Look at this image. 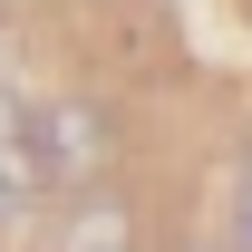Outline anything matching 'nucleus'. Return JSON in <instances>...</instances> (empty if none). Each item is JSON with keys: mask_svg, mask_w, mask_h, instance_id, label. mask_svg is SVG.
<instances>
[{"mask_svg": "<svg viewBox=\"0 0 252 252\" xmlns=\"http://www.w3.org/2000/svg\"><path fill=\"white\" fill-rule=\"evenodd\" d=\"M49 252H136V204L117 194V175L68 194V214H59V233H49Z\"/></svg>", "mask_w": 252, "mask_h": 252, "instance_id": "obj_2", "label": "nucleus"}, {"mask_svg": "<svg viewBox=\"0 0 252 252\" xmlns=\"http://www.w3.org/2000/svg\"><path fill=\"white\" fill-rule=\"evenodd\" d=\"M30 156L49 175V194L107 185L117 175V117L97 97H30Z\"/></svg>", "mask_w": 252, "mask_h": 252, "instance_id": "obj_1", "label": "nucleus"}, {"mask_svg": "<svg viewBox=\"0 0 252 252\" xmlns=\"http://www.w3.org/2000/svg\"><path fill=\"white\" fill-rule=\"evenodd\" d=\"M204 252H233V243H204Z\"/></svg>", "mask_w": 252, "mask_h": 252, "instance_id": "obj_5", "label": "nucleus"}, {"mask_svg": "<svg viewBox=\"0 0 252 252\" xmlns=\"http://www.w3.org/2000/svg\"><path fill=\"white\" fill-rule=\"evenodd\" d=\"M39 204H49V175H39L30 136H0V243H10V233H30Z\"/></svg>", "mask_w": 252, "mask_h": 252, "instance_id": "obj_3", "label": "nucleus"}, {"mask_svg": "<svg viewBox=\"0 0 252 252\" xmlns=\"http://www.w3.org/2000/svg\"><path fill=\"white\" fill-rule=\"evenodd\" d=\"M0 10H10V0H0Z\"/></svg>", "mask_w": 252, "mask_h": 252, "instance_id": "obj_6", "label": "nucleus"}, {"mask_svg": "<svg viewBox=\"0 0 252 252\" xmlns=\"http://www.w3.org/2000/svg\"><path fill=\"white\" fill-rule=\"evenodd\" d=\"M0 136H30V97L20 88H0Z\"/></svg>", "mask_w": 252, "mask_h": 252, "instance_id": "obj_4", "label": "nucleus"}]
</instances>
